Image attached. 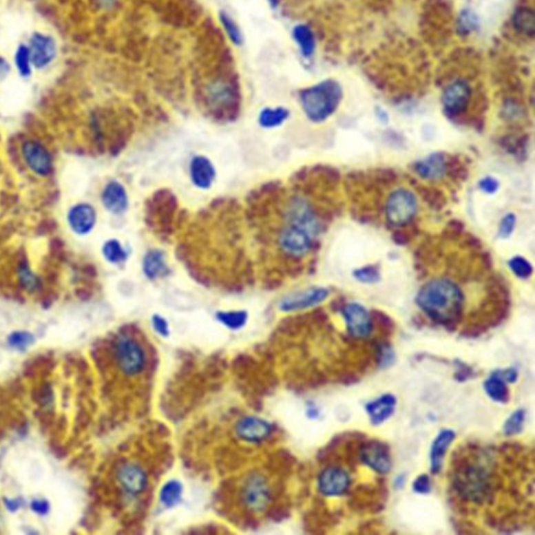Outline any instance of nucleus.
Wrapping results in <instances>:
<instances>
[{"mask_svg": "<svg viewBox=\"0 0 535 535\" xmlns=\"http://www.w3.org/2000/svg\"><path fill=\"white\" fill-rule=\"evenodd\" d=\"M416 304L434 322L453 326L461 318L464 296L457 284L439 278L427 282L421 289Z\"/></svg>", "mask_w": 535, "mask_h": 535, "instance_id": "obj_1", "label": "nucleus"}, {"mask_svg": "<svg viewBox=\"0 0 535 535\" xmlns=\"http://www.w3.org/2000/svg\"><path fill=\"white\" fill-rule=\"evenodd\" d=\"M234 485L232 499L245 518H260L276 502V479L266 468L250 470Z\"/></svg>", "mask_w": 535, "mask_h": 535, "instance_id": "obj_2", "label": "nucleus"}, {"mask_svg": "<svg viewBox=\"0 0 535 535\" xmlns=\"http://www.w3.org/2000/svg\"><path fill=\"white\" fill-rule=\"evenodd\" d=\"M115 367L125 379L143 383L152 368L150 347L143 335L135 331H124L117 335L112 344Z\"/></svg>", "mask_w": 535, "mask_h": 535, "instance_id": "obj_3", "label": "nucleus"}, {"mask_svg": "<svg viewBox=\"0 0 535 535\" xmlns=\"http://www.w3.org/2000/svg\"><path fill=\"white\" fill-rule=\"evenodd\" d=\"M115 482L128 505H137L147 499L152 487V474L143 460H123L115 470Z\"/></svg>", "mask_w": 535, "mask_h": 535, "instance_id": "obj_4", "label": "nucleus"}, {"mask_svg": "<svg viewBox=\"0 0 535 535\" xmlns=\"http://www.w3.org/2000/svg\"><path fill=\"white\" fill-rule=\"evenodd\" d=\"M343 92L336 81L326 80L300 94V103L308 120L314 123L324 122L337 110Z\"/></svg>", "mask_w": 535, "mask_h": 535, "instance_id": "obj_5", "label": "nucleus"}, {"mask_svg": "<svg viewBox=\"0 0 535 535\" xmlns=\"http://www.w3.org/2000/svg\"><path fill=\"white\" fill-rule=\"evenodd\" d=\"M455 485L466 500L481 503L486 500L490 490V470L482 464H468L458 470Z\"/></svg>", "mask_w": 535, "mask_h": 535, "instance_id": "obj_6", "label": "nucleus"}, {"mask_svg": "<svg viewBox=\"0 0 535 535\" xmlns=\"http://www.w3.org/2000/svg\"><path fill=\"white\" fill-rule=\"evenodd\" d=\"M419 205L415 196L405 189H399L389 196L385 205L387 221L395 226H405L417 213Z\"/></svg>", "mask_w": 535, "mask_h": 535, "instance_id": "obj_7", "label": "nucleus"}, {"mask_svg": "<svg viewBox=\"0 0 535 535\" xmlns=\"http://www.w3.org/2000/svg\"><path fill=\"white\" fill-rule=\"evenodd\" d=\"M472 98V89L466 81L456 80L444 89L442 106L450 117H457L468 110Z\"/></svg>", "mask_w": 535, "mask_h": 535, "instance_id": "obj_8", "label": "nucleus"}, {"mask_svg": "<svg viewBox=\"0 0 535 535\" xmlns=\"http://www.w3.org/2000/svg\"><path fill=\"white\" fill-rule=\"evenodd\" d=\"M313 238L308 232L296 226L288 225L280 235V247L284 254L291 258H302L310 252Z\"/></svg>", "mask_w": 535, "mask_h": 535, "instance_id": "obj_9", "label": "nucleus"}, {"mask_svg": "<svg viewBox=\"0 0 535 535\" xmlns=\"http://www.w3.org/2000/svg\"><path fill=\"white\" fill-rule=\"evenodd\" d=\"M289 225L302 228L314 238L319 233L320 223L310 204L302 198H294L288 207Z\"/></svg>", "mask_w": 535, "mask_h": 535, "instance_id": "obj_10", "label": "nucleus"}, {"mask_svg": "<svg viewBox=\"0 0 535 535\" xmlns=\"http://www.w3.org/2000/svg\"><path fill=\"white\" fill-rule=\"evenodd\" d=\"M347 332L353 338L367 339L373 330V318L364 306L359 304H346L343 308Z\"/></svg>", "mask_w": 535, "mask_h": 535, "instance_id": "obj_11", "label": "nucleus"}, {"mask_svg": "<svg viewBox=\"0 0 535 535\" xmlns=\"http://www.w3.org/2000/svg\"><path fill=\"white\" fill-rule=\"evenodd\" d=\"M24 162L36 175L46 177L52 171V159L43 145L36 140H26L22 145Z\"/></svg>", "mask_w": 535, "mask_h": 535, "instance_id": "obj_12", "label": "nucleus"}, {"mask_svg": "<svg viewBox=\"0 0 535 535\" xmlns=\"http://www.w3.org/2000/svg\"><path fill=\"white\" fill-rule=\"evenodd\" d=\"M206 101L211 110L219 113L227 112L236 105L238 94L231 83L218 80L206 89Z\"/></svg>", "mask_w": 535, "mask_h": 535, "instance_id": "obj_13", "label": "nucleus"}, {"mask_svg": "<svg viewBox=\"0 0 535 535\" xmlns=\"http://www.w3.org/2000/svg\"><path fill=\"white\" fill-rule=\"evenodd\" d=\"M328 295H330V291L324 288H311L293 293L282 300L280 308L284 312L306 310L324 302Z\"/></svg>", "mask_w": 535, "mask_h": 535, "instance_id": "obj_14", "label": "nucleus"}, {"mask_svg": "<svg viewBox=\"0 0 535 535\" xmlns=\"http://www.w3.org/2000/svg\"><path fill=\"white\" fill-rule=\"evenodd\" d=\"M350 477L342 468H330L318 477V490L325 496H340L348 490Z\"/></svg>", "mask_w": 535, "mask_h": 535, "instance_id": "obj_15", "label": "nucleus"}, {"mask_svg": "<svg viewBox=\"0 0 535 535\" xmlns=\"http://www.w3.org/2000/svg\"><path fill=\"white\" fill-rule=\"evenodd\" d=\"M360 459L365 465L379 474H388L392 466L389 450L381 442L365 444L361 449Z\"/></svg>", "mask_w": 535, "mask_h": 535, "instance_id": "obj_16", "label": "nucleus"}, {"mask_svg": "<svg viewBox=\"0 0 535 535\" xmlns=\"http://www.w3.org/2000/svg\"><path fill=\"white\" fill-rule=\"evenodd\" d=\"M96 209L88 203H78L68 211L67 222L74 233L86 235L90 233L96 224Z\"/></svg>", "mask_w": 535, "mask_h": 535, "instance_id": "obj_17", "label": "nucleus"}, {"mask_svg": "<svg viewBox=\"0 0 535 535\" xmlns=\"http://www.w3.org/2000/svg\"><path fill=\"white\" fill-rule=\"evenodd\" d=\"M235 433L247 443H262L271 436L272 426L262 419L245 417L236 425Z\"/></svg>", "mask_w": 535, "mask_h": 535, "instance_id": "obj_18", "label": "nucleus"}, {"mask_svg": "<svg viewBox=\"0 0 535 535\" xmlns=\"http://www.w3.org/2000/svg\"><path fill=\"white\" fill-rule=\"evenodd\" d=\"M101 200L107 211L113 215H123L129 207L128 193L118 181L112 180L105 185Z\"/></svg>", "mask_w": 535, "mask_h": 535, "instance_id": "obj_19", "label": "nucleus"}, {"mask_svg": "<svg viewBox=\"0 0 535 535\" xmlns=\"http://www.w3.org/2000/svg\"><path fill=\"white\" fill-rule=\"evenodd\" d=\"M56 43L50 36L39 33L32 36L31 48H30L31 60L32 63L38 70L46 67L48 64L52 63L56 56Z\"/></svg>", "mask_w": 535, "mask_h": 535, "instance_id": "obj_20", "label": "nucleus"}, {"mask_svg": "<svg viewBox=\"0 0 535 535\" xmlns=\"http://www.w3.org/2000/svg\"><path fill=\"white\" fill-rule=\"evenodd\" d=\"M216 167L207 157L198 155L189 163V176L193 185L199 189H209L216 179Z\"/></svg>", "mask_w": 535, "mask_h": 535, "instance_id": "obj_21", "label": "nucleus"}, {"mask_svg": "<svg viewBox=\"0 0 535 535\" xmlns=\"http://www.w3.org/2000/svg\"><path fill=\"white\" fill-rule=\"evenodd\" d=\"M414 171L426 180L437 181L448 171V159L442 153H434L414 165Z\"/></svg>", "mask_w": 535, "mask_h": 535, "instance_id": "obj_22", "label": "nucleus"}, {"mask_svg": "<svg viewBox=\"0 0 535 535\" xmlns=\"http://www.w3.org/2000/svg\"><path fill=\"white\" fill-rule=\"evenodd\" d=\"M143 271L145 277L150 280H156L169 274L165 252L158 249L147 251L143 256Z\"/></svg>", "mask_w": 535, "mask_h": 535, "instance_id": "obj_23", "label": "nucleus"}, {"mask_svg": "<svg viewBox=\"0 0 535 535\" xmlns=\"http://www.w3.org/2000/svg\"><path fill=\"white\" fill-rule=\"evenodd\" d=\"M455 432L452 430H443L438 434L432 444L430 460H431V472L437 474L441 470L444 457L452 442L455 439Z\"/></svg>", "mask_w": 535, "mask_h": 535, "instance_id": "obj_24", "label": "nucleus"}, {"mask_svg": "<svg viewBox=\"0 0 535 535\" xmlns=\"http://www.w3.org/2000/svg\"><path fill=\"white\" fill-rule=\"evenodd\" d=\"M397 399L393 395H386L377 401L367 403L366 411L373 425H379L388 419L395 412Z\"/></svg>", "mask_w": 535, "mask_h": 535, "instance_id": "obj_25", "label": "nucleus"}, {"mask_svg": "<svg viewBox=\"0 0 535 535\" xmlns=\"http://www.w3.org/2000/svg\"><path fill=\"white\" fill-rule=\"evenodd\" d=\"M290 112L284 107L264 108L258 115V124L264 129H274L282 126L289 118Z\"/></svg>", "mask_w": 535, "mask_h": 535, "instance_id": "obj_26", "label": "nucleus"}, {"mask_svg": "<svg viewBox=\"0 0 535 535\" xmlns=\"http://www.w3.org/2000/svg\"><path fill=\"white\" fill-rule=\"evenodd\" d=\"M506 384L507 383L504 379L494 373L484 383V390L492 401L496 403H507L510 399V390Z\"/></svg>", "mask_w": 535, "mask_h": 535, "instance_id": "obj_27", "label": "nucleus"}, {"mask_svg": "<svg viewBox=\"0 0 535 535\" xmlns=\"http://www.w3.org/2000/svg\"><path fill=\"white\" fill-rule=\"evenodd\" d=\"M293 37L296 43L300 45L304 56H312L315 50V38L310 28L304 24L295 26L293 30Z\"/></svg>", "mask_w": 535, "mask_h": 535, "instance_id": "obj_28", "label": "nucleus"}, {"mask_svg": "<svg viewBox=\"0 0 535 535\" xmlns=\"http://www.w3.org/2000/svg\"><path fill=\"white\" fill-rule=\"evenodd\" d=\"M103 255L107 262L112 264H120L126 262L128 252L126 251L120 241L109 240L103 246Z\"/></svg>", "mask_w": 535, "mask_h": 535, "instance_id": "obj_29", "label": "nucleus"}, {"mask_svg": "<svg viewBox=\"0 0 535 535\" xmlns=\"http://www.w3.org/2000/svg\"><path fill=\"white\" fill-rule=\"evenodd\" d=\"M217 319L230 330H239L247 322L248 314L245 311H230L217 313Z\"/></svg>", "mask_w": 535, "mask_h": 535, "instance_id": "obj_30", "label": "nucleus"}, {"mask_svg": "<svg viewBox=\"0 0 535 535\" xmlns=\"http://www.w3.org/2000/svg\"><path fill=\"white\" fill-rule=\"evenodd\" d=\"M514 22L518 31L526 35L532 36L534 34V14L530 10H518L514 14Z\"/></svg>", "mask_w": 535, "mask_h": 535, "instance_id": "obj_31", "label": "nucleus"}, {"mask_svg": "<svg viewBox=\"0 0 535 535\" xmlns=\"http://www.w3.org/2000/svg\"><path fill=\"white\" fill-rule=\"evenodd\" d=\"M182 486L179 482L169 481L161 490L160 500L167 507H173L181 499Z\"/></svg>", "mask_w": 535, "mask_h": 535, "instance_id": "obj_32", "label": "nucleus"}, {"mask_svg": "<svg viewBox=\"0 0 535 535\" xmlns=\"http://www.w3.org/2000/svg\"><path fill=\"white\" fill-rule=\"evenodd\" d=\"M220 20H221L222 25H223L224 30H225L226 34H227L228 38L231 40L232 43L235 44V45H241L243 43V35H242L241 30L236 22L224 12L220 14Z\"/></svg>", "mask_w": 535, "mask_h": 535, "instance_id": "obj_33", "label": "nucleus"}, {"mask_svg": "<svg viewBox=\"0 0 535 535\" xmlns=\"http://www.w3.org/2000/svg\"><path fill=\"white\" fill-rule=\"evenodd\" d=\"M18 278H19V282L22 288L24 290L28 291V292H33V291L37 290L38 286H39V280L32 272L31 268L28 266L26 262L20 264L19 268H18Z\"/></svg>", "mask_w": 535, "mask_h": 535, "instance_id": "obj_34", "label": "nucleus"}, {"mask_svg": "<svg viewBox=\"0 0 535 535\" xmlns=\"http://www.w3.org/2000/svg\"><path fill=\"white\" fill-rule=\"evenodd\" d=\"M525 416H526V413H525V411L523 409L516 410V412H514V413L510 416V419L505 421V435L514 436L521 433L523 428H524Z\"/></svg>", "mask_w": 535, "mask_h": 535, "instance_id": "obj_35", "label": "nucleus"}, {"mask_svg": "<svg viewBox=\"0 0 535 535\" xmlns=\"http://www.w3.org/2000/svg\"><path fill=\"white\" fill-rule=\"evenodd\" d=\"M508 264H510L512 273L516 277L522 278V280H528L533 274V268L530 262L525 260L522 256H514V258L510 260Z\"/></svg>", "mask_w": 535, "mask_h": 535, "instance_id": "obj_36", "label": "nucleus"}, {"mask_svg": "<svg viewBox=\"0 0 535 535\" xmlns=\"http://www.w3.org/2000/svg\"><path fill=\"white\" fill-rule=\"evenodd\" d=\"M15 62L20 74H21L23 78L30 76V74H31L32 72V60L30 48H28L24 45H20L19 48H18L17 52H16Z\"/></svg>", "mask_w": 535, "mask_h": 535, "instance_id": "obj_37", "label": "nucleus"}, {"mask_svg": "<svg viewBox=\"0 0 535 535\" xmlns=\"http://www.w3.org/2000/svg\"><path fill=\"white\" fill-rule=\"evenodd\" d=\"M353 276H355V280L367 284H375L381 280V274H379L377 266H366L361 269L355 270L353 272Z\"/></svg>", "mask_w": 535, "mask_h": 535, "instance_id": "obj_38", "label": "nucleus"}, {"mask_svg": "<svg viewBox=\"0 0 535 535\" xmlns=\"http://www.w3.org/2000/svg\"><path fill=\"white\" fill-rule=\"evenodd\" d=\"M516 218L514 213H508L503 218L499 226V236L502 239H507L512 235L516 228Z\"/></svg>", "mask_w": 535, "mask_h": 535, "instance_id": "obj_39", "label": "nucleus"}, {"mask_svg": "<svg viewBox=\"0 0 535 535\" xmlns=\"http://www.w3.org/2000/svg\"><path fill=\"white\" fill-rule=\"evenodd\" d=\"M34 338L31 334L28 333L18 332L14 333L10 336L9 344L14 348L24 349L33 343Z\"/></svg>", "mask_w": 535, "mask_h": 535, "instance_id": "obj_40", "label": "nucleus"}, {"mask_svg": "<svg viewBox=\"0 0 535 535\" xmlns=\"http://www.w3.org/2000/svg\"><path fill=\"white\" fill-rule=\"evenodd\" d=\"M425 193H423V199L428 201V203L431 204L434 208L440 209L442 206H444V198L441 191H437V189H423Z\"/></svg>", "mask_w": 535, "mask_h": 535, "instance_id": "obj_41", "label": "nucleus"}, {"mask_svg": "<svg viewBox=\"0 0 535 535\" xmlns=\"http://www.w3.org/2000/svg\"><path fill=\"white\" fill-rule=\"evenodd\" d=\"M431 479L427 474H421L413 482V490L417 494H426L431 492Z\"/></svg>", "mask_w": 535, "mask_h": 535, "instance_id": "obj_42", "label": "nucleus"}, {"mask_svg": "<svg viewBox=\"0 0 535 535\" xmlns=\"http://www.w3.org/2000/svg\"><path fill=\"white\" fill-rule=\"evenodd\" d=\"M476 25H477V19L474 15H472L470 12H464L460 18V26H461L462 31L468 33L476 28Z\"/></svg>", "mask_w": 535, "mask_h": 535, "instance_id": "obj_43", "label": "nucleus"}, {"mask_svg": "<svg viewBox=\"0 0 535 535\" xmlns=\"http://www.w3.org/2000/svg\"><path fill=\"white\" fill-rule=\"evenodd\" d=\"M379 361L381 366L387 367L392 364L395 361V353L389 346H383L379 350Z\"/></svg>", "mask_w": 535, "mask_h": 535, "instance_id": "obj_44", "label": "nucleus"}, {"mask_svg": "<svg viewBox=\"0 0 535 535\" xmlns=\"http://www.w3.org/2000/svg\"><path fill=\"white\" fill-rule=\"evenodd\" d=\"M498 180L492 177H486L479 182V187L482 191L486 193H494L499 189Z\"/></svg>", "mask_w": 535, "mask_h": 535, "instance_id": "obj_45", "label": "nucleus"}, {"mask_svg": "<svg viewBox=\"0 0 535 535\" xmlns=\"http://www.w3.org/2000/svg\"><path fill=\"white\" fill-rule=\"evenodd\" d=\"M152 323L154 330H156V332L159 333L161 336H169V324H167V320L165 318L159 316V315H155V316H153Z\"/></svg>", "mask_w": 535, "mask_h": 535, "instance_id": "obj_46", "label": "nucleus"}, {"mask_svg": "<svg viewBox=\"0 0 535 535\" xmlns=\"http://www.w3.org/2000/svg\"><path fill=\"white\" fill-rule=\"evenodd\" d=\"M501 379H504L506 383H514L518 379V371L514 368L505 369V370L494 371Z\"/></svg>", "mask_w": 535, "mask_h": 535, "instance_id": "obj_47", "label": "nucleus"}, {"mask_svg": "<svg viewBox=\"0 0 535 535\" xmlns=\"http://www.w3.org/2000/svg\"><path fill=\"white\" fill-rule=\"evenodd\" d=\"M32 510L37 514H44L48 512V504L44 501H33Z\"/></svg>", "mask_w": 535, "mask_h": 535, "instance_id": "obj_48", "label": "nucleus"}, {"mask_svg": "<svg viewBox=\"0 0 535 535\" xmlns=\"http://www.w3.org/2000/svg\"><path fill=\"white\" fill-rule=\"evenodd\" d=\"M409 235L406 232L397 231L393 236L395 243L399 244V245H406L409 242Z\"/></svg>", "mask_w": 535, "mask_h": 535, "instance_id": "obj_49", "label": "nucleus"}, {"mask_svg": "<svg viewBox=\"0 0 535 535\" xmlns=\"http://www.w3.org/2000/svg\"><path fill=\"white\" fill-rule=\"evenodd\" d=\"M10 72V65L5 59L0 58V78H5Z\"/></svg>", "mask_w": 535, "mask_h": 535, "instance_id": "obj_50", "label": "nucleus"}, {"mask_svg": "<svg viewBox=\"0 0 535 535\" xmlns=\"http://www.w3.org/2000/svg\"><path fill=\"white\" fill-rule=\"evenodd\" d=\"M8 507L11 510H17V508L19 507V503H16L15 501H10V502L8 503Z\"/></svg>", "mask_w": 535, "mask_h": 535, "instance_id": "obj_51", "label": "nucleus"}, {"mask_svg": "<svg viewBox=\"0 0 535 535\" xmlns=\"http://www.w3.org/2000/svg\"><path fill=\"white\" fill-rule=\"evenodd\" d=\"M395 484H397V487H403V484H405V477H403V476H399V477L397 478Z\"/></svg>", "mask_w": 535, "mask_h": 535, "instance_id": "obj_52", "label": "nucleus"}, {"mask_svg": "<svg viewBox=\"0 0 535 535\" xmlns=\"http://www.w3.org/2000/svg\"><path fill=\"white\" fill-rule=\"evenodd\" d=\"M271 1V5L273 6V7H276V5H277V0H270Z\"/></svg>", "mask_w": 535, "mask_h": 535, "instance_id": "obj_53", "label": "nucleus"}]
</instances>
